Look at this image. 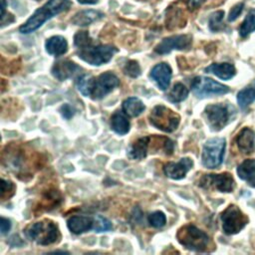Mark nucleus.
Instances as JSON below:
<instances>
[{"label":"nucleus","instance_id":"e433bc0d","mask_svg":"<svg viewBox=\"0 0 255 255\" xmlns=\"http://www.w3.org/2000/svg\"><path fill=\"white\" fill-rule=\"evenodd\" d=\"M204 0H189L188 5L190 8H196L198 6H200V4L203 2Z\"/></svg>","mask_w":255,"mask_h":255},{"label":"nucleus","instance_id":"6e6552de","mask_svg":"<svg viewBox=\"0 0 255 255\" xmlns=\"http://www.w3.org/2000/svg\"><path fill=\"white\" fill-rule=\"evenodd\" d=\"M191 90L198 98L224 95L229 92V88L210 78L198 76L191 82Z\"/></svg>","mask_w":255,"mask_h":255},{"label":"nucleus","instance_id":"58836bf2","mask_svg":"<svg viewBox=\"0 0 255 255\" xmlns=\"http://www.w3.org/2000/svg\"><path fill=\"white\" fill-rule=\"evenodd\" d=\"M36 1H40V0H36Z\"/></svg>","mask_w":255,"mask_h":255},{"label":"nucleus","instance_id":"1a4fd4ad","mask_svg":"<svg viewBox=\"0 0 255 255\" xmlns=\"http://www.w3.org/2000/svg\"><path fill=\"white\" fill-rule=\"evenodd\" d=\"M120 85L119 78L112 72H106L94 79L90 98L93 100H101L110 94Z\"/></svg>","mask_w":255,"mask_h":255},{"label":"nucleus","instance_id":"473e14b6","mask_svg":"<svg viewBox=\"0 0 255 255\" xmlns=\"http://www.w3.org/2000/svg\"><path fill=\"white\" fill-rule=\"evenodd\" d=\"M124 72L126 75H128L131 78H136L140 75V67L137 64V62L130 60V61L127 62V64L125 65Z\"/></svg>","mask_w":255,"mask_h":255},{"label":"nucleus","instance_id":"39448f33","mask_svg":"<svg viewBox=\"0 0 255 255\" xmlns=\"http://www.w3.org/2000/svg\"><path fill=\"white\" fill-rule=\"evenodd\" d=\"M149 123L156 128L164 132H172L179 125L180 117L177 113L169 108L157 105L155 106L148 116Z\"/></svg>","mask_w":255,"mask_h":255},{"label":"nucleus","instance_id":"6ab92c4d","mask_svg":"<svg viewBox=\"0 0 255 255\" xmlns=\"http://www.w3.org/2000/svg\"><path fill=\"white\" fill-rule=\"evenodd\" d=\"M206 73H210L222 80H229L236 74L235 67L230 63H213L205 68Z\"/></svg>","mask_w":255,"mask_h":255},{"label":"nucleus","instance_id":"2eb2a0df","mask_svg":"<svg viewBox=\"0 0 255 255\" xmlns=\"http://www.w3.org/2000/svg\"><path fill=\"white\" fill-rule=\"evenodd\" d=\"M171 76V68L166 63H159L155 65L150 71V78L156 83L157 87L162 91H165L169 87Z\"/></svg>","mask_w":255,"mask_h":255},{"label":"nucleus","instance_id":"c9c22d12","mask_svg":"<svg viewBox=\"0 0 255 255\" xmlns=\"http://www.w3.org/2000/svg\"><path fill=\"white\" fill-rule=\"evenodd\" d=\"M11 228V222L9 219L5 217H1V233L4 235L6 234Z\"/></svg>","mask_w":255,"mask_h":255},{"label":"nucleus","instance_id":"393cba45","mask_svg":"<svg viewBox=\"0 0 255 255\" xmlns=\"http://www.w3.org/2000/svg\"><path fill=\"white\" fill-rule=\"evenodd\" d=\"M255 101V87L248 86L237 94V102L239 107L244 110Z\"/></svg>","mask_w":255,"mask_h":255},{"label":"nucleus","instance_id":"20e7f679","mask_svg":"<svg viewBox=\"0 0 255 255\" xmlns=\"http://www.w3.org/2000/svg\"><path fill=\"white\" fill-rule=\"evenodd\" d=\"M25 235L40 245H50L58 242L61 238L58 225L50 219H43L28 225L25 228Z\"/></svg>","mask_w":255,"mask_h":255},{"label":"nucleus","instance_id":"b1692460","mask_svg":"<svg viewBox=\"0 0 255 255\" xmlns=\"http://www.w3.org/2000/svg\"><path fill=\"white\" fill-rule=\"evenodd\" d=\"M145 106L135 97H130L123 102V111L129 117H137L144 111Z\"/></svg>","mask_w":255,"mask_h":255},{"label":"nucleus","instance_id":"f3484780","mask_svg":"<svg viewBox=\"0 0 255 255\" xmlns=\"http://www.w3.org/2000/svg\"><path fill=\"white\" fill-rule=\"evenodd\" d=\"M236 144L243 153H251L255 146V133L249 128H244L236 137Z\"/></svg>","mask_w":255,"mask_h":255},{"label":"nucleus","instance_id":"c85d7f7f","mask_svg":"<svg viewBox=\"0 0 255 255\" xmlns=\"http://www.w3.org/2000/svg\"><path fill=\"white\" fill-rule=\"evenodd\" d=\"M223 17H224V11L218 10L212 13L209 17L208 24H209V29L212 32H218L223 29Z\"/></svg>","mask_w":255,"mask_h":255},{"label":"nucleus","instance_id":"7ed1b4c3","mask_svg":"<svg viewBox=\"0 0 255 255\" xmlns=\"http://www.w3.org/2000/svg\"><path fill=\"white\" fill-rule=\"evenodd\" d=\"M176 238L183 247L191 251L206 252L211 245L210 237L193 224L181 226L176 233Z\"/></svg>","mask_w":255,"mask_h":255},{"label":"nucleus","instance_id":"f704fd0d","mask_svg":"<svg viewBox=\"0 0 255 255\" xmlns=\"http://www.w3.org/2000/svg\"><path fill=\"white\" fill-rule=\"evenodd\" d=\"M60 112H61L62 116H63L65 119H67V120L71 119V118L74 116V114H75L74 108H73L71 105H69V104H64V105L61 107Z\"/></svg>","mask_w":255,"mask_h":255},{"label":"nucleus","instance_id":"f03ea898","mask_svg":"<svg viewBox=\"0 0 255 255\" xmlns=\"http://www.w3.org/2000/svg\"><path fill=\"white\" fill-rule=\"evenodd\" d=\"M71 7L70 0H48L41 8L37 9L34 14L20 26L19 31L22 34H29L39 29L46 21L54 16L67 11Z\"/></svg>","mask_w":255,"mask_h":255},{"label":"nucleus","instance_id":"4be33fe9","mask_svg":"<svg viewBox=\"0 0 255 255\" xmlns=\"http://www.w3.org/2000/svg\"><path fill=\"white\" fill-rule=\"evenodd\" d=\"M104 14L97 10H83L74 15L72 23L78 26H88L95 21L103 18Z\"/></svg>","mask_w":255,"mask_h":255},{"label":"nucleus","instance_id":"2f4dec72","mask_svg":"<svg viewBox=\"0 0 255 255\" xmlns=\"http://www.w3.org/2000/svg\"><path fill=\"white\" fill-rule=\"evenodd\" d=\"M15 185L10 180H6L4 178L1 179V199L6 200L9 199L15 193Z\"/></svg>","mask_w":255,"mask_h":255},{"label":"nucleus","instance_id":"a211bd4d","mask_svg":"<svg viewBox=\"0 0 255 255\" xmlns=\"http://www.w3.org/2000/svg\"><path fill=\"white\" fill-rule=\"evenodd\" d=\"M151 137L150 136H142L137 138L134 142L130 144L128 149V155L131 159H142L146 156L149 143Z\"/></svg>","mask_w":255,"mask_h":255},{"label":"nucleus","instance_id":"4c0bfd02","mask_svg":"<svg viewBox=\"0 0 255 255\" xmlns=\"http://www.w3.org/2000/svg\"><path fill=\"white\" fill-rule=\"evenodd\" d=\"M78 2L81 4H96L98 0H78Z\"/></svg>","mask_w":255,"mask_h":255},{"label":"nucleus","instance_id":"9b49d317","mask_svg":"<svg viewBox=\"0 0 255 255\" xmlns=\"http://www.w3.org/2000/svg\"><path fill=\"white\" fill-rule=\"evenodd\" d=\"M200 186L203 188H215L220 192H231L235 187V181L228 172L205 174L200 179Z\"/></svg>","mask_w":255,"mask_h":255},{"label":"nucleus","instance_id":"aec40b11","mask_svg":"<svg viewBox=\"0 0 255 255\" xmlns=\"http://www.w3.org/2000/svg\"><path fill=\"white\" fill-rule=\"evenodd\" d=\"M238 176L250 186L255 187V158H248L237 167Z\"/></svg>","mask_w":255,"mask_h":255},{"label":"nucleus","instance_id":"72a5a7b5","mask_svg":"<svg viewBox=\"0 0 255 255\" xmlns=\"http://www.w3.org/2000/svg\"><path fill=\"white\" fill-rule=\"evenodd\" d=\"M243 8H244V3L243 2H240V3H237L236 5H234L230 12H229V15H228V21L229 22H232L234 20H236L239 15L241 14V12L243 11Z\"/></svg>","mask_w":255,"mask_h":255},{"label":"nucleus","instance_id":"ddd939ff","mask_svg":"<svg viewBox=\"0 0 255 255\" xmlns=\"http://www.w3.org/2000/svg\"><path fill=\"white\" fill-rule=\"evenodd\" d=\"M193 161L189 157H182L177 162L169 161L163 165L164 174L171 179H182L192 168Z\"/></svg>","mask_w":255,"mask_h":255},{"label":"nucleus","instance_id":"bb28decb","mask_svg":"<svg viewBox=\"0 0 255 255\" xmlns=\"http://www.w3.org/2000/svg\"><path fill=\"white\" fill-rule=\"evenodd\" d=\"M253 31H255V9H251L245 16L244 21L239 27V35L245 38Z\"/></svg>","mask_w":255,"mask_h":255},{"label":"nucleus","instance_id":"c756f323","mask_svg":"<svg viewBox=\"0 0 255 255\" xmlns=\"http://www.w3.org/2000/svg\"><path fill=\"white\" fill-rule=\"evenodd\" d=\"M94 219H95V223H94L93 230H95L96 232H105L113 228L112 222L108 218L102 215H96Z\"/></svg>","mask_w":255,"mask_h":255},{"label":"nucleus","instance_id":"cd10ccee","mask_svg":"<svg viewBox=\"0 0 255 255\" xmlns=\"http://www.w3.org/2000/svg\"><path fill=\"white\" fill-rule=\"evenodd\" d=\"M94 79L95 78L92 75H89V74H84V75H82L81 77L78 78L77 83H76L77 88L81 92V94L84 95L85 97L90 98Z\"/></svg>","mask_w":255,"mask_h":255},{"label":"nucleus","instance_id":"412c9836","mask_svg":"<svg viewBox=\"0 0 255 255\" xmlns=\"http://www.w3.org/2000/svg\"><path fill=\"white\" fill-rule=\"evenodd\" d=\"M45 47L50 55L61 56L68 51V42L63 36H53L47 39Z\"/></svg>","mask_w":255,"mask_h":255},{"label":"nucleus","instance_id":"f8f14e48","mask_svg":"<svg viewBox=\"0 0 255 255\" xmlns=\"http://www.w3.org/2000/svg\"><path fill=\"white\" fill-rule=\"evenodd\" d=\"M191 45V37L189 35H174L162 39V41L155 47L154 51L157 54L164 55L170 53L172 50H185Z\"/></svg>","mask_w":255,"mask_h":255},{"label":"nucleus","instance_id":"4468645a","mask_svg":"<svg viewBox=\"0 0 255 255\" xmlns=\"http://www.w3.org/2000/svg\"><path fill=\"white\" fill-rule=\"evenodd\" d=\"M82 68L69 60L58 61L52 67V74L59 81H65L77 75Z\"/></svg>","mask_w":255,"mask_h":255},{"label":"nucleus","instance_id":"dca6fc26","mask_svg":"<svg viewBox=\"0 0 255 255\" xmlns=\"http://www.w3.org/2000/svg\"><path fill=\"white\" fill-rule=\"evenodd\" d=\"M95 219L86 215H75L68 219L67 225L70 231L74 234H82L94 228Z\"/></svg>","mask_w":255,"mask_h":255},{"label":"nucleus","instance_id":"f257e3e1","mask_svg":"<svg viewBox=\"0 0 255 255\" xmlns=\"http://www.w3.org/2000/svg\"><path fill=\"white\" fill-rule=\"evenodd\" d=\"M79 58L93 66H101L112 60L118 49L112 45H95L87 31H79L74 37Z\"/></svg>","mask_w":255,"mask_h":255},{"label":"nucleus","instance_id":"9d476101","mask_svg":"<svg viewBox=\"0 0 255 255\" xmlns=\"http://www.w3.org/2000/svg\"><path fill=\"white\" fill-rule=\"evenodd\" d=\"M204 115L208 126L213 130H220L227 125L230 112L227 106L222 104H215L207 106L204 110Z\"/></svg>","mask_w":255,"mask_h":255},{"label":"nucleus","instance_id":"423d86ee","mask_svg":"<svg viewBox=\"0 0 255 255\" xmlns=\"http://www.w3.org/2000/svg\"><path fill=\"white\" fill-rule=\"evenodd\" d=\"M225 146L226 141L223 137H213L206 140L202 149V164L207 168L218 167L223 161Z\"/></svg>","mask_w":255,"mask_h":255},{"label":"nucleus","instance_id":"7c9ffc66","mask_svg":"<svg viewBox=\"0 0 255 255\" xmlns=\"http://www.w3.org/2000/svg\"><path fill=\"white\" fill-rule=\"evenodd\" d=\"M148 222L154 228L163 227L166 223V217L161 211H154L148 215Z\"/></svg>","mask_w":255,"mask_h":255},{"label":"nucleus","instance_id":"a878e982","mask_svg":"<svg viewBox=\"0 0 255 255\" xmlns=\"http://www.w3.org/2000/svg\"><path fill=\"white\" fill-rule=\"evenodd\" d=\"M187 96H188L187 88L181 83H176L167 94V99L172 103H180L184 101L187 98Z\"/></svg>","mask_w":255,"mask_h":255},{"label":"nucleus","instance_id":"5701e85b","mask_svg":"<svg viewBox=\"0 0 255 255\" xmlns=\"http://www.w3.org/2000/svg\"><path fill=\"white\" fill-rule=\"evenodd\" d=\"M127 114L117 111L111 118L112 129L118 134H126L129 130V121L128 120Z\"/></svg>","mask_w":255,"mask_h":255},{"label":"nucleus","instance_id":"0eeeda50","mask_svg":"<svg viewBox=\"0 0 255 255\" xmlns=\"http://www.w3.org/2000/svg\"><path fill=\"white\" fill-rule=\"evenodd\" d=\"M222 229L227 235H232L240 232L248 222L245 214L237 205L230 204L223 210L220 215Z\"/></svg>","mask_w":255,"mask_h":255}]
</instances>
